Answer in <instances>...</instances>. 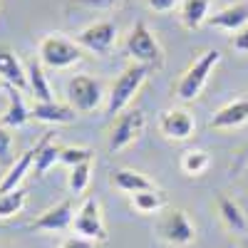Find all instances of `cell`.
<instances>
[{
  "instance_id": "obj_1",
  "label": "cell",
  "mask_w": 248,
  "mask_h": 248,
  "mask_svg": "<svg viewBox=\"0 0 248 248\" xmlns=\"http://www.w3.org/2000/svg\"><path fill=\"white\" fill-rule=\"evenodd\" d=\"M221 62V52L218 50H203L191 65L189 70H186L179 82H176V87H174V94L179 102H194L199 99V94L203 92V87L209 85V77L214 72V67Z\"/></svg>"
},
{
  "instance_id": "obj_2",
  "label": "cell",
  "mask_w": 248,
  "mask_h": 248,
  "mask_svg": "<svg viewBox=\"0 0 248 248\" xmlns=\"http://www.w3.org/2000/svg\"><path fill=\"white\" fill-rule=\"evenodd\" d=\"M149 77V67H144V65H137V62H132V65H127L122 70V75L114 79V85L109 90V97H107V107L105 112L107 114H122L124 109H129L132 105V99L139 94L141 85L147 82Z\"/></svg>"
},
{
  "instance_id": "obj_3",
  "label": "cell",
  "mask_w": 248,
  "mask_h": 248,
  "mask_svg": "<svg viewBox=\"0 0 248 248\" xmlns=\"http://www.w3.org/2000/svg\"><path fill=\"white\" fill-rule=\"evenodd\" d=\"M159 241L171 248H186L196 241V226L184 209H164L154 223Z\"/></svg>"
},
{
  "instance_id": "obj_4",
  "label": "cell",
  "mask_w": 248,
  "mask_h": 248,
  "mask_svg": "<svg viewBox=\"0 0 248 248\" xmlns=\"http://www.w3.org/2000/svg\"><path fill=\"white\" fill-rule=\"evenodd\" d=\"M127 52L137 65H144L149 70H159L164 65V50L159 45L156 35L149 30V25L139 20L127 35Z\"/></svg>"
},
{
  "instance_id": "obj_5",
  "label": "cell",
  "mask_w": 248,
  "mask_h": 248,
  "mask_svg": "<svg viewBox=\"0 0 248 248\" xmlns=\"http://www.w3.org/2000/svg\"><path fill=\"white\" fill-rule=\"evenodd\" d=\"M82 47L72 40L62 37L60 32L55 35H47L40 40V47H37V60L40 65H45L50 70H67L77 62H82Z\"/></svg>"
},
{
  "instance_id": "obj_6",
  "label": "cell",
  "mask_w": 248,
  "mask_h": 248,
  "mask_svg": "<svg viewBox=\"0 0 248 248\" xmlns=\"http://www.w3.org/2000/svg\"><path fill=\"white\" fill-rule=\"evenodd\" d=\"M72 229H75V236L87 238L92 243H105L109 238L105 218H102V206H99V201L94 196H85V199H82V203L77 206Z\"/></svg>"
},
{
  "instance_id": "obj_7",
  "label": "cell",
  "mask_w": 248,
  "mask_h": 248,
  "mask_svg": "<svg viewBox=\"0 0 248 248\" xmlns=\"http://www.w3.org/2000/svg\"><path fill=\"white\" fill-rule=\"evenodd\" d=\"M144 127H147V117H144L141 109H124L109 129V139H107V149L112 154H119L122 149H127L129 144H134Z\"/></svg>"
},
{
  "instance_id": "obj_8",
  "label": "cell",
  "mask_w": 248,
  "mask_h": 248,
  "mask_svg": "<svg viewBox=\"0 0 248 248\" xmlns=\"http://www.w3.org/2000/svg\"><path fill=\"white\" fill-rule=\"evenodd\" d=\"M102 85L90 75H75L67 82V105L77 114L94 112L102 105Z\"/></svg>"
},
{
  "instance_id": "obj_9",
  "label": "cell",
  "mask_w": 248,
  "mask_h": 248,
  "mask_svg": "<svg viewBox=\"0 0 248 248\" xmlns=\"http://www.w3.org/2000/svg\"><path fill=\"white\" fill-rule=\"evenodd\" d=\"M75 43L87 52L107 55L117 43V23H112V20H99L94 25H87L75 37Z\"/></svg>"
},
{
  "instance_id": "obj_10",
  "label": "cell",
  "mask_w": 248,
  "mask_h": 248,
  "mask_svg": "<svg viewBox=\"0 0 248 248\" xmlns=\"http://www.w3.org/2000/svg\"><path fill=\"white\" fill-rule=\"evenodd\" d=\"M156 127L159 132L171 139V141H186L191 139L196 132V119L189 109L184 107H174V109H164L156 119Z\"/></svg>"
},
{
  "instance_id": "obj_11",
  "label": "cell",
  "mask_w": 248,
  "mask_h": 248,
  "mask_svg": "<svg viewBox=\"0 0 248 248\" xmlns=\"http://www.w3.org/2000/svg\"><path fill=\"white\" fill-rule=\"evenodd\" d=\"M75 214H77L75 199H65V201L50 206L47 211H43L35 221H30V229H32V231H45V233H55V231L72 229Z\"/></svg>"
},
{
  "instance_id": "obj_12",
  "label": "cell",
  "mask_w": 248,
  "mask_h": 248,
  "mask_svg": "<svg viewBox=\"0 0 248 248\" xmlns=\"http://www.w3.org/2000/svg\"><path fill=\"white\" fill-rule=\"evenodd\" d=\"M248 122V97H238L229 105H223L214 117L209 119L211 129H238Z\"/></svg>"
},
{
  "instance_id": "obj_13",
  "label": "cell",
  "mask_w": 248,
  "mask_h": 248,
  "mask_svg": "<svg viewBox=\"0 0 248 248\" xmlns=\"http://www.w3.org/2000/svg\"><path fill=\"white\" fill-rule=\"evenodd\" d=\"M30 117L43 124H72L77 119V112L62 102H35L30 107Z\"/></svg>"
},
{
  "instance_id": "obj_14",
  "label": "cell",
  "mask_w": 248,
  "mask_h": 248,
  "mask_svg": "<svg viewBox=\"0 0 248 248\" xmlns=\"http://www.w3.org/2000/svg\"><path fill=\"white\" fill-rule=\"evenodd\" d=\"M109 184L114 186L117 191H122V194H129V196H134V194H139V191H149V189H154V181L147 176V174H141V171H137V169H114L112 174H109Z\"/></svg>"
},
{
  "instance_id": "obj_15",
  "label": "cell",
  "mask_w": 248,
  "mask_h": 248,
  "mask_svg": "<svg viewBox=\"0 0 248 248\" xmlns=\"http://www.w3.org/2000/svg\"><path fill=\"white\" fill-rule=\"evenodd\" d=\"M5 94H8V107H5L3 117H0V124H3V127H10V129L25 127L32 117H30V107L25 105V99H23V94H20V90L5 85Z\"/></svg>"
},
{
  "instance_id": "obj_16",
  "label": "cell",
  "mask_w": 248,
  "mask_h": 248,
  "mask_svg": "<svg viewBox=\"0 0 248 248\" xmlns=\"http://www.w3.org/2000/svg\"><path fill=\"white\" fill-rule=\"evenodd\" d=\"M206 25L211 28H221V30H229V32H238L243 25H248V3H233L229 8H223L214 15H209Z\"/></svg>"
},
{
  "instance_id": "obj_17",
  "label": "cell",
  "mask_w": 248,
  "mask_h": 248,
  "mask_svg": "<svg viewBox=\"0 0 248 248\" xmlns=\"http://www.w3.org/2000/svg\"><path fill=\"white\" fill-rule=\"evenodd\" d=\"M0 79L8 87L25 90L28 87V70L23 67V62L17 60V55L8 47H0Z\"/></svg>"
},
{
  "instance_id": "obj_18",
  "label": "cell",
  "mask_w": 248,
  "mask_h": 248,
  "mask_svg": "<svg viewBox=\"0 0 248 248\" xmlns=\"http://www.w3.org/2000/svg\"><path fill=\"white\" fill-rule=\"evenodd\" d=\"M216 209H218L221 223H223L231 233H246V231H248V218H246V214L241 211V206H238L233 199H229V196L221 194V196L216 199Z\"/></svg>"
},
{
  "instance_id": "obj_19",
  "label": "cell",
  "mask_w": 248,
  "mask_h": 248,
  "mask_svg": "<svg viewBox=\"0 0 248 248\" xmlns=\"http://www.w3.org/2000/svg\"><path fill=\"white\" fill-rule=\"evenodd\" d=\"M60 149L57 144H52V134H45L43 139H40L35 144V164H32V169H35V176H45L50 171V167H55V164L60 161Z\"/></svg>"
},
{
  "instance_id": "obj_20",
  "label": "cell",
  "mask_w": 248,
  "mask_h": 248,
  "mask_svg": "<svg viewBox=\"0 0 248 248\" xmlns=\"http://www.w3.org/2000/svg\"><path fill=\"white\" fill-rule=\"evenodd\" d=\"M167 194H164L161 189H149V191H139L132 196V209L141 216H154V214H161L164 209H167Z\"/></svg>"
},
{
  "instance_id": "obj_21",
  "label": "cell",
  "mask_w": 248,
  "mask_h": 248,
  "mask_svg": "<svg viewBox=\"0 0 248 248\" xmlns=\"http://www.w3.org/2000/svg\"><path fill=\"white\" fill-rule=\"evenodd\" d=\"M181 23L186 30H199L209 20L211 0H181Z\"/></svg>"
},
{
  "instance_id": "obj_22",
  "label": "cell",
  "mask_w": 248,
  "mask_h": 248,
  "mask_svg": "<svg viewBox=\"0 0 248 248\" xmlns=\"http://www.w3.org/2000/svg\"><path fill=\"white\" fill-rule=\"evenodd\" d=\"M28 87H30L35 102H55L52 90H50V82H47V77L43 72L40 60H32L28 65Z\"/></svg>"
},
{
  "instance_id": "obj_23",
  "label": "cell",
  "mask_w": 248,
  "mask_h": 248,
  "mask_svg": "<svg viewBox=\"0 0 248 248\" xmlns=\"http://www.w3.org/2000/svg\"><path fill=\"white\" fill-rule=\"evenodd\" d=\"M179 167L186 176H203L211 167V154L203 152V149H186L181 154Z\"/></svg>"
},
{
  "instance_id": "obj_24",
  "label": "cell",
  "mask_w": 248,
  "mask_h": 248,
  "mask_svg": "<svg viewBox=\"0 0 248 248\" xmlns=\"http://www.w3.org/2000/svg\"><path fill=\"white\" fill-rule=\"evenodd\" d=\"M92 169H94V161H85V164H77V167L70 169V176H67V186L75 196L85 194L87 186L92 181Z\"/></svg>"
},
{
  "instance_id": "obj_25",
  "label": "cell",
  "mask_w": 248,
  "mask_h": 248,
  "mask_svg": "<svg viewBox=\"0 0 248 248\" xmlns=\"http://www.w3.org/2000/svg\"><path fill=\"white\" fill-rule=\"evenodd\" d=\"M85 161H94V152L87 147H62L60 149V164H67L70 169Z\"/></svg>"
},
{
  "instance_id": "obj_26",
  "label": "cell",
  "mask_w": 248,
  "mask_h": 248,
  "mask_svg": "<svg viewBox=\"0 0 248 248\" xmlns=\"http://www.w3.org/2000/svg\"><path fill=\"white\" fill-rule=\"evenodd\" d=\"M15 141H13V134H8V129L0 124V167L3 169H10L15 164Z\"/></svg>"
},
{
  "instance_id": "obj_27",
  "label": "cell",
  "mask_w": 248,
  "mask_h": 248,
  "mask_svg": "<svg viewBox=\"0 0 248 248\" xmlns=\"http://www.w3.org/2000/svg\"><path fill=\"white\" fill-rule=\"evenodd\" d=\"M72 3L79 8H87V10H109V8L122 5L124 0H72Z\"/></svg>"
},
{
  "instance_id": "obj_28",
  "label": "cell",
  "mask_w": 248,
  "mask_h": 248,
  "mask_svg": "<svg viewBox=\"0 0 248 248\" xmlns=\"http://www.w3.org/2000/svg\"><path fill=\"white\" fill-rule=\"evenodd\" d=\"M231 47H233L236 52H248V25H243L238 32H233Z\"/></svg>"
},
{
  "instance_id": "obj_29",
  "label": "cell",
  "mask_w": 248,
  "mask_h": 248,
  "mask_svg": "<svg viewBox=\"0 0 248 248\" xmlns=\"http://www.w3.org/2000/svg\"><path fill=\"white\" fill-rule=\"evenodd\" d=\"M147 5L154 13H171L176 5H181V0H147Z\"/></svg>"
},
{
  "instance_id": "obj_30",
  "label": "cell",
  "mask_w": 248,
  "mask_h": 248,
  "mask_svg": "<svg viewBox=\"0 0 248 248\" xmlns=\"http://www.w3.org/2000/svg\"><path fill=\"white\" fill-rule=\"evenodd\" d=\"M94 246H97V243H92V241H87V238L72 236V238H67V241H62L60 248H94Z\"/></svg>"
},
{
  "instance_id": "obj_31",
  "label": "cell",
  "mask_w": 248,
  "mask_h": 248,
  "mask_svg": "<svg viewBox=\"0 0 248 248\" xmlns=\"http://www.w3.org/2000/svg\"><path fill=\"white\" fill-rule=\"evenodd\" d=\"M248 164V144L243 147V152H241V156H238V164H236V169H241V167H246Z\"/></svg>"
},
{
  "instance_id": "obj_32",
  "label": "cell",
  "mask_w": 248,
  "mask_h": 248,
  "mask_svg": "<svg viewBox=\"0 0 248 248\" xmlns=\"http://www.w3.org/2000/svg\"><path fill=\"white\" fill-rule=\"evenodd\" d=\"M0 248H13V246H0Z\"/></svg>"
},
{
  "instance_id": "obj_33",
  "label": "cell",
  "mask_w": 248,
  "mask_h": 248,
  "mask_svg": "<svg viewBox=\"0 0 248 248\" xmlns=\"http://www.w3.org/2000/svg\"><path fill=\"white\" fill-rule=\"evenodd\" d=\"M0 87H3V82H0Z\"/></svg>"
},
{
  "instance_id": "obj_34",
  "label": "cell",
  "mask_w": 248,
  "mask_h": 248,
  "mask_svg": "<svg viewBox=\"0 0 248 248\" xmlns=\"http://www.w3.org/2000/svg\"><path fill=\"white\" fill-rule=\"evenodd\" d=\"M229 248H233V246H229Z\"/></svg>"
},
{
  "instance_id": "obj_35",
  "label": "cell",
  "mask_w": 248,
  "mask_h": 248,
  "mask_svg": "<svg viewBox=\"0 0 248 248\" xmlns=\"http://www.w3.org/2000/svg\"><path fill=\"white\" fill-rule=\"evenodd\" d=\"M246 248H248V246H246Z\"/></svg>"
}]
</instances>
